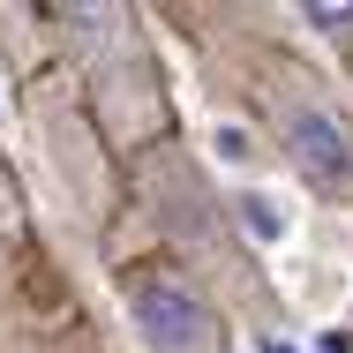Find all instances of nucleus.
<instances>
[{
    "label": "nucleus",
    "mask_w": 353,
    "mask_h": 353,
    "mask_svg": "<svg viewBox=\"0 0 353 353\" xmlns=\"http://www.w3.org/2000/svg\"><path fill=\"white\" fill-rule=\"evenodd\" d=\"M285 143H293V165H301L316 188L353 196V128H339L331 113H293V121H285Z\"/></svg>",
    "instance_id": "nucleus-2"
},
{
    "label": "nucleus",
    "mask_w": 353,
    "mask_h": 353,
    "mask_svg": "<svg viewBox=\"0 0 353 353\" xmlns=\"http://www.w3.org/2000/svg\"><path fill=\"white\" fill-rule=\"evenodd\" d=\"M128 308H136V323L150 331V346H158V353H218L211 308H203V301H196L181 279L143 271V279L128 285Z\"/></svg>",
    "instance_id": "nucleus-1"
},
{
    "label": "nucleus",
    "mask_w": 353,
    "mask_h": 353,
    "mask_svg": "<svg viewBox=\"0 0 353 353\" xmlns=\"http://www.w3.org/2000/svg\"><path fill=\"white\" fill-rule=\"evenodd\" d=\"M308 23L339 30V23H353V0H308Z\"/></svg>",
    "instance_id": "nucleus-3"
}]
</instances>
